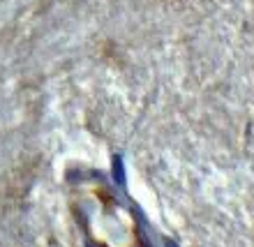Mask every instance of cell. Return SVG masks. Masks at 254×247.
<instances>
[{
  "label": "cell",
  "instance_id": "obj_2",
  "mask_svg": "<svg viewBox=\"0 0 254 247\" xmlns=\"http://www.w3.org/2000/svg\"><path fill=\"white\" fill-rule=\"evenodd\" d=\"M167 247H178V243H176V241H167Z\"/></svg>",
  "mask_w": 254,
  "mask_h": 247
},
{
  "label": "cell",
  "instance_id": "obj_1",
  "mask_svg": "<svg viewBox=\"0 0 254 247\" xmlns=\"http://www.w3.org/2000/svg\"><path fill=\"white\" fill-rule=\"evenodd\" d=\"M111 176H114V183L118 187H125L127 185V176H125V164H123V157L116 155L114 162H111Z\"/></svg>",
  "mask_w": 254,
  "mask_h": 247
},
{
  "label": "cell",
  "instance_id": "obj_3",
  "mask_svg": "<svg viewBox=\"0 0 254 247\" xmlns=\"http://www.w3.org/2000/svg\"><path fill=\"white\" fill-rule=\"evenodd\" d=\"M88 247H97V245H88Z\"/></svg>",
  "mask_w": 254,
  "mask_h": 247
}]
</instances>
